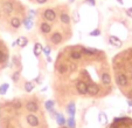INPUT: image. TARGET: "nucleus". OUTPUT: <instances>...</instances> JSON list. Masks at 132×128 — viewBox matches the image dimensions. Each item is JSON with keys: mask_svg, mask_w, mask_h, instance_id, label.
<instances>
[{"mask_svg": "<svg viewBox=\"0 0 132 128\" xmlns=\"http://www.w3.org/2000/svg\"><path fill=\"white\" fill-rule=\"evenodd\" d=\"M42 17L45 18V20L48 21V23H52V21H55L56 20V12L52 8H46L43 11V14Z\"/></svg>", "mask_w": 132, "mask_h": 128, "instance_id": "nucleus-1", "label": "nucleus"}, {"mask_svg": "<svg viewBox=\"0 0 132 128\" xmlns=\"http://www.w3.org/2000/svg\"><path fill=\"white\" fill-rule=\"evenodd\" d=\"M76 89H77V92L80 94H82V95L88 94V85L84 81H78V82L76 83Z\"/></svg>", "mask_w": 132, "mask_h": 128, "instance_id": "nucleus-2", "label": "nucleus"}, {"mask_svg": "<svg viewBox=\"0 0 132 128\" xmlns=\"http://www.w3.org/2000/svg\"><path fill=\"white\" fill-rule=\"evenodd\" d=\"M13 11H14V5H13L11 1H5V3L3 4V12L5 13L6 15L12 14Z\"/></svg>", "mask_w": 132, "mask_h": 128, "instance_id": "nucleus-3", "label": "nucleus"}, {"mask_svg": "<svg viewBox=\"0 0 132 128\" xmlns=\"http://www.w3.org/2000/svg\"><path fill=\"white\" fill-rule=\"evenodd\" d=\"M62 40H63V37L60 32H54L52 34V37H50V41H52L54 45H60V44L62 42Z\"/></svg>", "mask_w": 132, "mask_h": 128, "instance_id": "nucleus-4", "label": "nucleus"}, {"mask_svg": "<svg viewBox=\"0 0 132 128\" xmlns=\"http://www.w3.org/2000/svg\"><path fill=\"white\" fill-rule=\"evenodd\" d=\"M26 120H27V123L30 126V127H37L39 123H40L39 122V119H37L34 114H28Z\"/></svg>", "mask_w": 132, "mask_h": 128, "instance_id": "nucleus-5", "label": "nucleus"}, {"mask_svg": "<svg viewBox=\"0 0 132 128\" xmlns=\"http://www.w3.org/2000/svg\"><path fill=\"white\" fill-rule=\"evenodd\" d=\"M116 82H117V85L119 86V87H125V86L127 85V78L125 74H118L117 76H116Z\"/></svg>", "mask_w": 132, "mask_h": 128, "instance_id": "nucleus-6", "label": "nucleus"}, {"mask_svg": "<svg viewBox=\"0 0 132 128\" xmlns=\"http://www.w3.org/2000/svg\"><path fill=\"white\" fill-rule=\"evenodd\" d=\"M98 92H100V87L96 83L88 85V94H90V95H97Z\"/></svg>", "mask_w": 132, "mask_h": 128, "instance_id": "nucleus-7", "label": "nucleus"}, {"mask_svg": "<svg viewBox=\"0 0 132 128\" xmlns=\"http://www.w3.org/2000/svg\"><path fill=\"white\" fill-rule=\"evenodd\" d=\"M109 42H110V45H112V46H115V47H117V48H120L122 47V40L120 39H118L117 37H115V35H111L109 38Z\"/></svg>", "mask_w": 132, "mask_h": 128, "instance_id": "nucleus-8", "label": "nucleus"}, {"mask_svg": "<svg viewBox=\"0 0 132 128\" xmlns=\"http://www.w3.org/2000/svg\"><path fill=\"white\" fill-rule=\"evenodd\" d=\"M40 31L43 34H48L52 31V26H50V24H48V21H42L40 25Z\"/></svg>", "mask_w": 132, "mask_h": 128, "instance_id": "nucleus-9", "label": "nucleus"}, {"mask_svg": "<svg viewBox=\"0 0 132 128\" xmlns=\"http://www.w3.org/2000/svg\"><path fill=\"white\" fill-rule=\"evenodd\" d=\"M60 20L63 25H69L70 24V17H69V14H68V12L62 11V12L60 13Z\"/></svg>", "mask_w": 132, "mask_h": 128, "instance_id": "nucleus-10", "label": "nucleus"}, {"mask_svg": "<svg viewBox=\"0 0 132 128\" xmlns=\"http://www.w3.org/2000/svg\"><path fill=\"white\" fill-rule=\"evenodd\" d=\"M21 25H22V21L20 20V18L13 17L12 19H11V26H12L13 28L18 30V28H20V26H21Z\"/></svg>", "mask_w": 132, "mask_h": 128, "instance_id": "nucleus-11", "label": "nucleus"}, {"mask_svg": "<svg viewBox=\"0 0 132 128\" xmlns=\"http://www.w3.org/2000/svg\"><path fill=\"white\" fill-rule=\"evenodd\" d=\"M26 108H27L29 112L34 113V112H36L37 109H39V106H37V103L35 102V101H29V102H27V105H26Z\"/></svg>", "mask_w": 132, "mask_h": 128, "instance_id": "nucleus-12", "label": "nucleus"}, {"mask_svg": "<svg viewBox=\"0 0 132 128\" xmlns=\"http://www.w3.org/2000/svg\"><path fill=\"white\" fill-rule=\"evenodd\" d=\"M67 113L69 114L70 116H75V113H76V106H75L74 102H70L69 105L67 106Z\"/></svg>", "mask_w": 132, "mask_h": 128, "instance_id": "nucleus-13", "label": "nucleus"}, {"mask_svg": "<svg viewBox=\"0 0 132 128\" xmlns=\"http://www.w3.org/2000/svg\"><path fill=\"white\" fill-rule=\"evenodd\" d=\"M101 79H102V82L104 83V85H110V83H111V75L106 72L103 73L102 76H101Z\"/></svg>", "mask_w": 132, "mask_h": 128, "instance_id": "nucleus-14", "label": "nucleus"}, {"mask_svg": "<svg viewBox=\"0 0 132 128\" xmlns=\"http://www.w3.org/2000/svg\"><path fill=\"white\" fill-rule=\"evenodd\" d=\"M15 42H16V45L20 46L21 48H23V47H26V46H27V44H28V39L26 38V37H20V38L18 39V40L15 41Z\"/></svg>", "mask_w": 132, "mask_h": 128, "instance_id": "nucleus-15", "label": "nucleus"}, {"mask_svg": "<svg viewBox=\"0 0 132 128\" xmlns=\"http://www.w3.org/2000/svg\"><path fill=\"white\" fill-rule=\"evenodd\" d=\"M70 58L72 59V60H80L81 58H82V52L81 51H72L71 53H70Z\"/></svg>", "mask_w": 132, "mask_h": 128, "instance_id": "nucleus-16", "label": "nucleus"}, {"mask_svg": "<svg viewBox=\"0 0 132 128\" xmlns=\"http://www.w3.org/2000/svg\"><path fill=\"white\" fill-rule=\"evenodd\" d=\"M42 51H43V47H42V45L41 44H35L34 45V55L35 56H39L42 53Z\"/></svg>", "mask_w": 132, "mask_h": 128, "instance_id": "nucleus-17", "label": "nucleus"}, {"mask_svg": "<svg viewBox=\"0 0 132 128\" xmlns=\"http://www.w3.org/2000/svg\"><path fill=\"white\" fill-rule=\"evenodd\" d=\"M23 87H25V90L27 92V93H30V92H32V90L35 88V85L33 82H30V81H26Z\"/></svg>", "mask_w": 132, "mask_h": 128, "instance_id": "nucleus-18", "label": "nucleus"}, {"mask_svg": "<svg viewBox=\"0 0 132 128\" xmlns=\"http://www.w3.org/2000/svg\"><path fill=\"white\" fill-rule=\"evenodd\" d=\"M56 122H57V125H60V126H63L67 121H65V119H64V116L62 115L61 113H57L56 114Z\"/></svg>", "mask_w": 132, "mask_h": 128, "instance_id": "nucleus-19", "label": "nucleus"}, {"mask_svg": "<svg viewBox=\"0 0 132 128\" xmlns=\"http://www.w3.org/2000/svg\"><path fill=\"white\" fill-rule=\"evenodd\" d=\"M98 51L94 49V48H82V53L87 54V55H95Z\"/></svg>", "mask_w": 132, "mask_h": 128, "instance_id": "nucleus-20", "label": "nucleus"}, {"mask_svg": "<svg viewBox=\"0 0 132 128\" xmlns=\"http://www.w3.org/2000/svg\"><path fill=\"white\" fill-rule=\"evenodd\" d=\"M98 120H100V123H102V125H106L108 123V116L105 113H103V112H101L100 115H98Z\"/></svg>", "mask_w": 132, "mask_h": 128, "instance_id": "nucleus-21", "label": "nucleus"}, {"mask_svg": "<svg viewBox=\"0 0 132 128\" xmlns=\"http://www.w3.org/2000/svg\"><path fill=\"white\" fill-rule=\"evenodd\" d=\"M54 106H55V101L54 100H47L45 102V107H46V109H47L48 112L52 111V109H54Z\"/></svg>", "mask_w": 132, "mask_h": 128, "instance_id": "nucleus-22", "label": "nucleus"}, {"mask_svg": "<svg viewBox=\"0 0 132 128\" xmlns=\"http://www.w3.org/2000/svg\"><path fill=\"white\" fill-rule=\"evenodd\" d=\"M8 60V54L0 49V63H5Z\"/></svg>", "mask_w": 132, "mask_h": 128, "instance_id": "nucleus-23", "label": "nucleus"}, {"mask_svg": "<svg viewBox=\"0 0 132 128\" xmlns=\"http://www.w3.org/2000/svg\"><path fill=\"white\" fill-rule=\"evenodd\" d=\"M67 126H68V128H76V121H75V119H74V116H70L69 119L67 120Z\"/></svg>", "mask_w": 132, "mask_h": 128, "instance_id": "nucleus-24", "label": "nucleus"}, {"mask_svg": "<svg viewBox=\"0 0 132 128\" xmlns=\"http://www.w3.org/2000/svg\"><path fill=\"white\" fill-rule=\"evenodd\" d=\"M57 70L60 74H64V73L68 72V66L65 65V63H61V65L57 67Z\"/></svg>", "mask_w": 132, "mask_h": 128, "instance_id": "nucleus-25", "label": "nucleus"}, {"mask_svg": "<svg viewBox=\"0 0 132 128\" xmlns=\"http://www.w3.org/2000/svg\"><path fill=\"white\" fill-rule=\"evenodd\" d=\"M10 88V85L8 83H3V85L0 86V94L1 95H5L7 93V89Z\"/></svg>", "mask_w": 132, "mask_h": 128, "instance_id": "nucleus-26", "label": "nucleus"}, {"mask_svg": "<svg viewBox=\"0 0 132 128\" xmlns=\"http://www.w3.org/2000/svg\"><path fill=\"white\" fill-rule=\"evenodd\" d=\"M23 24H25V27L27 28V30H30V28L33 27V21H32V19H29V18H26Z\"/></svg>", "mask_w": 132, "mask_h": 128, "instance_id": "nucleus-27", "label": "nucleus"}, {"mask_svg": "<svg viewBox=\"0 0 132 128\" xmlns=\"http://www.w3.org/2000/svg\"><path fill=\"white\" fill-rule=\"evenodd\" d=\"M19 78H20V70H16V72L13 73V75H12L13 82H18V81H19Z\"/></svg>", "mask_w": 132, "mask_h": 128, "instance_id": "nucleus-28", "label": "nucleus"}, {"mask_svg": "<svg viewBox=\"0 0 132 128\" xmlns=\"http://www.w3.org/2000/svg\"><path fill=\"white\" fill-rule=\"evenodd\" d=\"M98 35H101V31L98 30H94V31H91L90 32V37H98Z\"/></svg>", "mask_w": 132, "mask_h": 128, "instance_id": "nucleus-29", "label": "nucleus"}, {"mask_svg": "<svg viewBox=\"0 0 132 128\" xmlns=\"http://www.w3.org/2000/svg\"><path fill=\"white\" fill-rule=\"evenodd\" d=\"M42 52L46 54V56H49V55H50V52H52V48H50L49 46H47V47H45V48H43V51H42Z\"/></svg>", "mask_w": 132, "mask_h": 128, "instance_id": "nucleus-30", "label": "nucleus"}, {"mask_svg": "<svg viewBox=\"0 0 132 128\" xmlns=\"http://www.w3.org/2000/svg\"><path fill=\"white\" fill-rule=\"evenodd\" d=\"M36 4H39V5H43V4H46L48 1V0H34Z\"/></svg>", "mask_w": 132, "mask_h": 128, "instance_id": "nucleus-31", "label": "nucleus"}, {"mask_svg": "<svg viewBox=\"0 0 132 128\" xmlns=\"http://www.w3.org/2000/svg\"><path fill=\"white\" fill-rule=\"evenodd\" d=\"M85 3L90 4V5H92V6L96 5V1H95V0H85Z\"/></svg>", "mask_w": 132, "mask_h": 128, "instance_id": "nucleus-32", "label": "nucleus"}, {"mask_svg": "<svg viewBox=\"0 0 132 128\" xmlns=\"http://www.w3.org/2000/svg\"><path fill=\"white\" fill-rule=\"evenodd\" d=\"M47 61L48 62H52V58H50V56H47Z\"/></svg>", "mask_w": 132, "mask_h": 128, "instance_id": "nucleus-33", "label": "nucleus"}, {"mask_svg": "<svg viewBox=\"0 0 132 128\" xmlns=\"http://www.w3.org/2000/svg\"><path fill=\"white\" fill-rule=\"evenodd\" d=\"M127 103H129V106H130V107H132V101H131V100H129V101H127Z\"/></svg>", "mask_w": 132, "mask_h": 128, "instance_id": "nucleus-34", "label": "nucleus"}, {"mask_svg": "<svg viewBox=\"0 0 132 128\" xmlns=\"http://www.w3.org/2000/svg\"><path fill=\"white\" fill-rule=\"evenodd\" d=\"M75 0H69V3H74Z\"/></svg>", "mask_w": 132, "mask_h": 128, "instance_id": "nucleus-35", "label": "nucleus"}, {"mask_svg": "<svg viewBox=\"0 0 132 128\" xmlns=\"http://www.w3.org/2000/svg\"><path fill=\"white\" fill-rule=\"evenodd\" d=\"M118 1H119V3H120V4H123V1H122V0H118Z\"/></svg>", "mask_w": 132, "mask_h": 128, "instance_id": "nucleus-36", "label": "nucleus"}, {"mask_svg": "<svg viewBox=\"0 0 132 128\" xmlns=\"http://www.w3.org/2000/svg\"><path fill=\"white\" fill-rule=\"evenodd\" d=\"M67 128H68V127H67Z\"/></svg>", "mask_w": 132, "mask_h": 128, "instance_id": "nucleus-37", "label": "nucleus"}]
</instances>
